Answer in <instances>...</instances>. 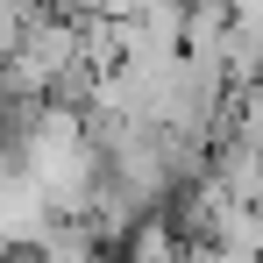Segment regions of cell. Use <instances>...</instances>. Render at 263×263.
<instances>
[{"instance_id": "2", "label": "cell", "mask_w": 263, "mask_h": 263, "mask_svg": "<svg viewBox=\"0 0 263 263\" xmlns=\"http://www.w3.org/2000/svg\"><path fill=\"white\" fill-rule=\"evenodd\" d=\"M114 263H185V242H178V228L164 214H142L128 235H121Z\"/></svg>"}, {"instance_id": "1", "label": "cell", "mask_w": 263, "mask_h": 263, "mask_svg": "<svg viewBox=\"0 0 263 263\" xmlns=\"http://www.w3.org/2000/svg\"><path fill=\"white\" fill-rule=\"evenodd\" d=\"M36 256L43 263H114V242H100V228L86 214H57L36 242Z\"/></svg>"}]
</instances>
